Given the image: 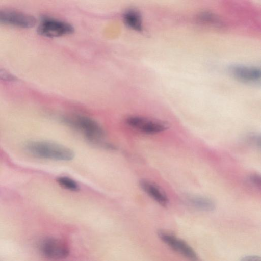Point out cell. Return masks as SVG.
<instances>
[{
    "label": "cell",
    "instance_id": "obj_1",
    "mask_svg": "<svg viewBox=\"0 0 261 261\" xmlns=\"http://www.w3.org/2000/svg\"><path fill=\"white\" fill-rule=\"evenodd\" d=\"M25 150L32 155L55 161H70L74 156L70 149L59 144L47 141H32L24 146Z\"/></svg>",
    "mask_w": 261,
    "mask_h": 261
},
{
    "label": "cell",
    "instance_id": "obj_2",
    "mask_svg": "<svg viewBox=\"0 0 261 261\" xmlns=\"http://www.w3.org/2000/svg\"><path fill=\"white\" fill-rule=\"evenodd\" d=\"M65 123L84 134L88 140L99 142L104 137L102 127L93 119L84 116L65 117L63 119Z\"/></svg>",
    "mask_w": 261,
    "mask_h": 261
},
{
    "label": "cell",
    "instance_id": "obj_3",
    "mask_svg": "<svg viewBox=\"0 0 261 261\" xmlns=\"http://www.w3.org/2000/svg\"><path fill=\"white\" fill-rule=\"evenodd\" d=\"M39 250L46 258L51 260H61L66 258L69 250L65 243L52 237L42 239L39 244Z\"/></svg>",
    "mask_w": 261,
    "mask_h": 261
},
{
    "label": "cell",
    "instance_id": "obj_4",
    "mask_svg": "<svg viewBox=\"0 0 261 261\" xmlns=\"http://www.w3.org/2000/svg\"><path fill=\"white\" fill-rule=\"evenodd\" d=\"M158 234L164 243L189 261H199L195 251L184 240L163 230H159Z\"/></svg>",
    "mask_w": 261,
    "mask_h": 261
},
{
    "label": "cell",
    "instance_id": "obj_5",
    "mask_svg": "<svg viewBox=\"0 0 261 261\" xmlns=\"http://www.w3.org/2000/svg\"><path fill=\"white\" fill-rule=\"evenodd\" d=\"M73 31L74 28L70 23L51 18L43 19L38 28V32L40 35L47 37L67 35Z\"/></svg>",
    "mask_w": 261,
    "mask_h": 261
},
{
    "label": "cell",
    "instance_id": "obj_6",
    "mask_svg": "<svg viewBox=\"0 0 261 261\" xmlns=\"http://www.w3.org/2000/svg\"><path fill=\"white\" fill-rule=\"evenodd\" d=\"M126 122L131 127L147 134L159 133L168 128L166 123L141 116L128 117Z\"/></svg>",
    "mask_w": 261,
    "mask_h": 261
},
{
    "label": "cell",
    "instance_id": "obj_7",
    "mask_svg": "<svg viewBox=\"0 0 261 261\" xmlns=\"http://www.w3.org/2000/svg\"><path fill=\"white\" fill-rule=\"evenodd\" d=\"M36 19L32 15L11 10H0V23L22 28L34 27Z\"/></svg>",
    "mask_w": 261,
    "mask_h": 261
},
{
    "label": "cell",
    "instance_id": "obj_8",
    "mask_svg": "<svg viewBox=\"0 0 261 261\" xmlns=\"http://www.w3.org/2000/svg\"><path fill=\"white\" fill-rule=\"evenodd\" d=\"M230 70L235 78L245 83H256L260 78V70L256 67L234 65L230 68Z\"/></svg>",
    "mask_w": 261,
    "mask_h": 261
},
{
    "label": "cell",
    "instance_id": "obj_9",
    "mask_svg": "<svg viewBox=\"0 0 261 261\" xmlns=\"http://www.w3.org/2000/svg\"><path fill=\"white\" fill-rule=\"evenodd\" d=\"M140 186L142 190L157 203L163 206H167L169 199L166 193L155 184L146 180L140 181Z\"/></svg>",
    "mask_w": 261,
    "mask_h": 261
},
{
    "label": "cell",
    "instance_id": "obj_10",
    "mask_svg": "<svg viewBox=\"0 0 261 261\" xmlns=\"http://www.w3.org/2000/svg\"><path fill=\"white\" fill-rule=\"evenodd\" d=\"M123 20L129 28L141 32L143 30L142 19L140 13L136 10L129 9L123 15Z\"/></svg>",
    "mask_w": 261,
    "mask_h": 261
},
{
    "label": "cell",
    "instance_id": "obj_11",
    "mask_svg": "<svg viewBox=\"0 0 261 261\" xmlns=\"http://www.w3.org/2000/svg\"><path fill=\"white\" fill-rule=\"evenodd\" d=\"M187 201L190 206L200 211L209 212L215 208V204L211 199L203 196H188Z\"/></svg>",
    "mask_w": 261,
    "mask_h": 261
},
{
    "label": "cell",
    "instance_id": "obj_12",
    "mask_svg": "<svg viewBox=\"0 0 261 261\" xmlns=\"http://www.w3.org/2000/svg\"><path fill=\"white\" fill-rule=\"evenodd\" d=\"M57 182L62 187L72 191L80 190L77 183L73 179L67 176H60L57 178Z\"/></svg>",
    "mask_w": 261,
    "mask_h": 261
},
{
    "label": "cell",
    "instance_id": "obj_13",
    "mask_svg": "<svg viewBox=\"0 0 261 261\" xmlns=\"http://www.w3.org/2000/svg\"><path fill=\"white\" fill-rule=\"evenodd\" d=\"M199 19L202 22L208 25H217L220 24L218 18L213 13L208 12L200 14Z\"/></svg>",
    "mask_w": 261,
    "mask_h": 261
},
{
    "label": "cell",
    "instance_id": "obj_14",
    "mask_svg": "<svg viewBox=\"0 0 261 261\" xmlns=\"http://www.w3.org/2000/svg\"><path fill=\"white\" fill-rule=\"evenodd\" d=\"M0 79L6 81H14L16 78L7 70L0 69Z\"/></svg>",
    "mask_w": 261,
    "mask_h": 261
},
{
    "label": "cell",
    "instance_id": "obj_15",
    "mask_svg": "<svg viewBox=\"0 0 261 261\" xmlns=\"http://www.w3.org/2000/svg\"><path fill=\"white\" fill-rule=\"evenodd\" d=\"M249 178L250 182L252 185L259 188L260 187L261 179L259 175L257 174H252L250 175Z\"/></svg>",
    "mask_w": 261,
    "mask_h": 261
},
{
    "label": "cell",
    "instance_id": "obj_16",
    "mask_svg": "<svg viewBox=\"0 0 261 261\" xmlns=\"http://www.w3.org/2000/svg\"><path fill=\"white\" fill-rule=\"evenodd\" d=\"M240 261H260V258L257 256L248 255L242 258Z\"/></svg>",
    "mask_w": 261,
    "mask_h": 261
},
{
    "label": "cell",
    "instance_id": "obj_17",
    "mask_svg": "<svg viewBox=\"0 0 261 261\" xmlns=\"http://www.w3.org/2000/svg\"><path fill=\"white\" fill-rule=\"evenodd\" d=\"M250 137V141L255 145L260 147V136L257 135H253Z\"/></svg>",
    "mask_w": 261,
    "mask_h": 261
}]
</instances>
